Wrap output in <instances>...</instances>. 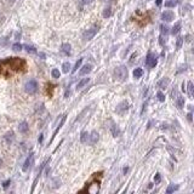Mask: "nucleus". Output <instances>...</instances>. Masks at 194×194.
<instances>
[{
    "instance_id": "obj_15",
    "label": "nucleus",
    "mask_w": 194,
    "mask_h": 194,
    "mask_svg": "<svg viewBox=\"0 0 194 194\" xmlns=\"http://www.w3.org/2000/svg\"><path fill=\"white\" fill-rule=\"evenodd\" d=\"M110 132H112V135H113L114 137L120 136V129L118 127V125H112V127H110Z\"/></svg>"
},
{
    "instance_id": "obj_31",
    "label": "nucleus",
    "mask_w": 194,
    "mask_h": 194,
    "mask_svg": "<svg viewBox=\"0 0 194 194\" xmlns=\"http://www.w3.org/2000/svg\"><path fill=\"white\" fill-rule=\"evenodd\" d=\"M81 62H83V58H79V60L76 61L75 66H74V68H73V73H75V72H76V69H78V68L81 66Z\"/></svg>"
},
{
    "instance_id": "obj_2",
    "label": "nucleus",
    "mask_w": 194,
    "mask_h": 194,
    "mask_svg": "<svg viewBox=\"0 0 194 194\" xmlns=\"http://www.w3.org/2000/svg\"><path fill=\"white\" fill-rule=\"evenodd\" d=\"M102 176H103V172H96L92 175V177L90 178L89 182H86V186L85 188H83L80 192L84 193V192H87V193H91V194H96L99 192V187H101V181H102Z\"/></svg>"
},
{
    "instance_id": "obj_19",
    "label": "nucleus",
    "mask_w": 194,
    "mask_h": 194,
    "mask_svg": "<svg viewBox=\"0 0 194 194\" xmlns=\"http://www.w3.org/2000/svg\"><path fill=\"white\" fill-rule=\"evenodd\" d=\"M89 132H86V131H84V132H81V136H80V141H81V143H87L89 142Z\"/></svg>"
},
{
    "instance_id": "obj_26",
    "label": "nucleus",
    "mask_w": 194,
    "mask_h": 194,
    "mask_svg": "<svg viewBox=\"0 0 194 194\" xmlns=\"http://www.w3.org/2000/svg\"><path fill=\"white\" fill-rule=\"evenodd\" d=\"M177 189H178V186H175V184H170V186L167 187V189H166V193H167V194H170V193H172V192L177 191Z\"/></svg>"
},
{
    "instance_id": "obj_42",
    "label": "nucleus",
    "mask_w": 194,
    "mask_h": 194,
    "mask_svg": "<svg viewBox=\"0 0 194 194\" xmlns=\"http://www.w3.org/2000/svg\"><path fill=\"white\" fill-rule=\"evenodd\" d=\"M187 118H188V120H189V121H192V114L189 113V114H188V116H187Z\"/></svg>"
},
{
    "instance_id": "obj_7",
    "label": "nucleus",
    "mask_w": 194,
    "mask_h": 194,
    "mask_svg": "<svg viewBox=\"0 0 194 194\" xmlns=\"http://www.w3.org/2000/svg\"><path fill=\"white\" fill-rule=\"evenodd\" d=\"M32 164H33V153H31V154L28 155V158L26 159L25 164H23V166H22V170L23 171H28V169L32 166Z\"/></svg>"
},
{
    "instance_id": "obj_23",
    "label": "nucleus",
    "mask_w": 194,
    "mask_h": 194,
    "mask_svg": "<svg viewBox=\"0 0 194 194\" xmlns=\"http://www.w3.org/2000/svg\"><path fill=\"white\" fill-rule=\"evenodd\" d=\"M54 89H55V85H52V84H48L46 85V93L51 97L52 96V92H54Z\"/></svg>"
},
{
    "instance_id": "obj_5",
    "label": "nucleus",
    "mask_w": 194,
    "mask_h": 194,
    "mask_svg": "<svg viewBox=\"0 0 194 194\" xmlns=\"http://www.w3.org/2000/svg\"><path fill=\"white\" fill-rule=\"evenodd\" d=\"M97 31H98L97 27H92V28H90V29H87V31H85V32L83 33V39H84V40H91V39L96 35Z\"/></svg>"
},
{
    "instance_id": "obj_14",
    "label": "nucleus",
    "mask_w": 194,
    "mask_h": 194,
    "mask_svg": "<svg viewBox=\"0 0 194 194\" xmlns=\"http://www.w3.org/2000/svg\"><path fill=\"white\" fill-rule=\"evenodd\" d=\"M170 84V79L169 78H164L161 79L159 83H158V86L160 87V89H165V87H167V85Z\"/></svg>"
},
{
    "instance_id": "obj_22",
    "label": "nucleus",
    "mask_w": 194,
    "mask_h": 194,
    "mask_svg": "<svg viewBox=\"0 0 194 194\" xmlns=\"http://www.w3.org/2000/svg\"><path fill=\"white\" fill-rule=\"evenodd\" d=\"M187 86H188V93H189V97L193 98V96H194V86H193V83H192V81H189V83L187 84Z\"/></svg>"
},
{
    "instance_id": "obj_33",
    "label": "nucleus",
    "mask_w": 194,
    "mask_h": 194,
    "mask_svg": "<svg viewBox=\"0 0 194 194\" xmlns=\"http://www.w3.org/2000/svg\"><path fill=\"white\" fill-rule=\"evenodd\" d=\"M157 96H158V99H159L160 102H164V101H165V96H164V93H163V92H158V93H157Z\"/></svg>"
},
{
    "instance_id": "obj_16",
    "label": "nucleus",
    "mask_w": 194,
    "mask_h": 194,
    "mask_svg": "<svg viewBox=\"0 0 194 194\" xmlns=\"http://www.w3.org/2000/svg\"><path fill=\"white\" fill-rule=\"evenodd\" d=\"M176 106H177V108L182 109L184 107V97L182 96H177V98H176Z\"/></svg>"
},
{
    "instance_id": "obj_39",
    "label": "nucleus",
    "mask_w": 194,
    "mask_h": 194,
    "mask_svg": "<svg viewBox=\"0 0 194 194\" xmlns=\"http://www.w3.org/2000/svg\"><path fill=\"white\" fill-rule=\"evenodd\" d=\"M10 183H11V181H10V180H7V181H5V182H4V183H3V187H4V188H7V187L10 186Z\"/></svg>"
},
{
    "instance_id": "obj_8",
    "label": "nucleus",
    "mask_w": 194,
    "mask_h": 194,
    "mask_svg": "<svg viewBox=\"0 0 194 194\" xmlns=\"http://www.w3.org/2000/svg\"><path fill=\"white\" fill-rule=\"evenodd\" d=\"M174 12L172 11H164V12L161 14V20L163 21H165V22H170V21H172L174 20Z\"/></svg>"
},
{
    "instance_id": "obj_18",
    "label": "nucleus",
    "mask_w": 194,
    "mask_h": 194,
    "mask_svg": "<svg viewBox=\"0 0 194 194\" xmlns=\"http://www.w3.org/2000/svg\"><path fill=\"white\" fill-rule=\"evenodd\" d=\"M28 129H29V126H28V124L26 121H22L21 124H20V126H18V130H20V132H22V133H26L27 131H28Z\"/></svg>"
},
{
    "instance_id": "obj_35",
    "label": "nucleus",
    "mask_w": 194,
    "mask_h": 194,
    "mask_svg": "<svg viewBox=\"0 0 194 194\" xmlns=\"http://www.w3.org/2000/svg\"><path fill=\"white\" fill-rule=\"evenodd\" d=\"M52 76L56 78V79L60 78V72H58V69H54V70H52Z\"/></svg>"
},
{
    "instance_id": "obj_38",
    "label": "nucleus",
    "mask_w": 194,
    "mask_h": 194,
    "mask_svg": "<svg viewBox=\"0 0 194 194\" xmlns=\"http://www.w3.org/2000/svg\"><path fill=\"white\" fill-rule=\"evenodd\" d=\"M93 0H80V5H87V4H91Z\"/></svg>"
},
{
    "instance_id": "obj_43",
    "label": "nucleus",
    "mask_w": 194,
    "mask_h": 194,
    "mask_svg": "<svg viewBox=\"0 0 194 194\" xmlns=\"http://www.w3.org/2000/svg\"><path fill=\"white\" fill-rule=\"evenodd\" d=\"M123 171H124V174H126V172H127V171H129V169H127V167H125V169H124V170H123Z\"/></svg>"
},
{
    "instance_id": "obj_12",
    "label": "nucleus",
    "mask_w": 194,
    "mask_h": 194,
    "mask_svg": "<svg viewBox=\"0 0 194 194\" xmlns=\"http://www.w3.org/2000/svg\"><path fill=\"white\" fill-rule=\"evenodd\" d=\"M91 70H92V66H91V64H85V66L80 69V75H86V74H89Z\"/></svg>"
},
{
    "instance_id": "obj_1",
    "label": "nucleus",
    "mask_w": 194,
    "mask_h": 194,
    "mask_svg": "<svg viewBox=\"0 0 194 194\" xmlns=\"http://www.w3.org/2000/svg\"><path fill=\"white\" fill-rule=\"evenodd\" d=\"M26 61L18 57H12L7 58L3 62H0V67L7 69V72H5V75L9 76L11 73L14 72H25L26 70Z\"/></svg>"
},
{
    "instance_id": "obj_21",
    "label": "nucleus",
    "mask_w": 194,
    "mask_h": 194,
    "mask_svg": "<svg viewBox=\"0 0 194 194\" xmlns=\"http://www.w3.org/2000/svg\"><path fill=\"white\" fill-rule=\"evenodd\" d=\"M180 31H181V23H180V22H177V23H176V25L172 27L171 33H172L174 35H176V34H178V33H180Z\"/></svg>"
},
{
    "instance_id": "obj_32",
    "label": "nucleus",
    "mask_w": 194,
    "mask_h": 194,
    "mask_svg": "<svg viewBox=\"0 0 194 194\" xmlns=\"http://www.w3.org/2000/svg\"><path fill=\"white\" fill-rule=\"evenodd\" d=\"M12 50H14V51H21V50H22V45H21L20 43L14 44V45H12Z\"/></svg>"
},
{
    "instance_id": "obj_41",
    "label": "nucleus",
    "mask_w": 194,
    "mask_h": 194,
    "mask_svg": "<svg viewBox=\"0 0 194 194\" xmlns=\"http://www.w3.org/2000/svg\"><path fill=\"white\" fill-rule=\"evenodd\" d=\"M155 3H157V5H158V6H160V5H161V3H163V0H155Z\"/></svg>"
},
{
    "instance_id": "obj_4",
    "label": "nucleus",
    "mask_w": 194,
    "mask_h": 194,
    "mask_svg": "<svg viewBox=\"0 0 194 194\" xmlns=\"http://www.w3.org/2000/svg\"><path fill=\"white\" fill-rule=\"evenodd\" d=\"M114 75L115 78H118L119 80H124L125 78H127V69L125 67H118L114 70Z\"/></svg>"
},
{
    "instance_id": "obj_40",
    "label": "nucleus",
    "mask_w": 194,
    "mask_h": 194,
    "mask_svg": "<svg viewBox=\"0 0 194 194\" xmlns=\"http://www.w3.org/2000/svg\"><path fill=\"white\" fill-rule=\"evenodd\" d=\"M43 140H44V135L42 133V135L39 136V143H42V142H43Z\"/></svg>"
},
{
    "instance_id": "obj_3",
    "label": "nucleus",
    "mask_w": 194,
    "mask_h": 194,
    "mask_svg": "<svg viewBox=\"0 0 194 194\" xmlns=\"http://www.w3.org/2000/svg\"><path fill=\"white\" fill-rule=\"evenodd\" d=\"M25 90H26L27 93H29V95H33V93H35V92L38 91V83L34 79H31L29 81H27V83H26Z\"/></svg>"
},
{
    "instance_id": "obj_36",
    "label": "nucleus",
    "mask_w": 194,
    "mask_h": 194,
    "mask_svg": "<svg viewBox=\"0 0 194 194\" xmlns=\"http://www.w3.org/2000/svg\"><path fill=\"white\" fill-rule=\"evenodd\" d=\"M160 181H161V176H160V174H155V176H154V182H155V183H159Z\"/></svg>"
},
{
    "instance_id": "obj_29",
    "label": "nucleus",
    "mask_w": 194,
    "mask_h": 194,
    "mask_svg": "<svg viewBox=\"0 0 194 194\" xmlns=\"http://www.w3.org/2000/svg\"><path fill=\"white\" fill-rule=\"evenodd\" d=\"M160 31H161V35H165V37H166V35L169 34V27L163 25V26L160 27Z\"/></svg>"
},
{
    "instance_id": "obj_9",
    "label": "nucleus",
    "mask_w": 194,
    "mask_h": 194,
    "mask_svg": "<svg viewBox=\"0 0 194 194\" xmlns=\"http://www.w3.org/2000/svg\"><path fill=\"white\" fill-rule=\"evenodd\" d=\"M129 109V104H127V102H121V103H119L118 104V107H116V109H115V112L118 114H123L124 112H126Z\"/></svg>"
},
{
    "instance_id": "obj_11",
    "label": "nucleus",
    "mask_w": 194,
    "mask_h": 194,
    "mask_svg": "<svg viewBox=\"0 0 194 194\" xmlns=\"http://www.w3.org/2000/svg\"><path fill=\"white\" fill-rule=\"evenodd\" d=\"M97 141H98V133L96 131H92L90 135H89V144L93 146V144H96L97 143Z\"/></svg>"
},
{
    "instance_id": "obj_25",
    "label": "nucleus",
    "mask_w": 194,
    "mask_h": 194,
    "mask_svg": "<svg viewBox=\"0 0 194 194\" xmlns=\"http://www.w3.org/2000/svg\"><path fill=\"white\" fill-rule=\"evenodd\" d=\"M25 49L27 52L29 54H37V49L34 48V46H31V45H25Z\"/></svg>"
},
{
    "instance_id": "obj_13",
    "label": "nucleus",
    "mask_w": 194,
    "mask_h": 194,
    "mask_svg": "<svg viewBox=\"0 0 194 194\" xmlns=\"http://www.w3.org/2000/svg\"><path fill=\"white\" fill-rule=\"evenodd\" d=\"M89 81H90V78H84V79H81L79 83H78V85H76V90H81L85 85H87V83H89Z\"/></svg>"
},
{
    "instance_id": "obj_37",
    "label": "nucleus",
    "mask_w": 194,
    "mask_h": 194,
    "mask_svg": "<svg viewBox=\"0 0 194 194\" xmlns=\"http://www.w3.org/2000/svg\"><path fill=\"white\" fill-rule=\"evenodd\" d=\"M7 42H9V38H3V40L0 42V45H1V46H6Z\"/></svg>"
},
{
    "instance_id": "obj_34",
    "label": "nucleus",
    "mask_w": 194,
    "mask_h": 194,
    "mask_svg": "<svg viewBox=\"0 0 194 194\" xmlns=\"http://www.w3.org/2000/svg\"><path fill=\"white\" fill-rule=\"evenodd\" d=\"M182 43H183V38H178L177 39V43H176V48H177V49H180L181 48V46H182Z\"/></svg>"
},
{
    "instance_id": "obj_24",
    "label": "nucleus",
    "mask_w": 194,
    "mask_h": 194,
    "mask_svg": "<svg viewBox=\"0 0 194 194\" xmlns=\"http://www.w3.org/2000/svg\"><path fill=\"white\" fill-rule=\"evenodd\" d=\"M142 75H143V70L141 68H136L133 70V76H135V78H141Z\"/></svg>"
},
{
    "instance_id": "obj_10",
    "label": "nucleus",
    "mask_w": 194,
    "mask_h": 194,
    "mask_svg": "<svg viewBox=\"0 0 194 194\" xmlns=\"http://www.w3.org/2000/svg\"><path fill=\"white\" fill-rule=\"evenodd\" d=\"M61 52L63 55L66 56H70V54H72V46H70V44H63L61 46Z\"/></svg>"
},
{
    "instance_id": "obj_44",
    "label": "nucleus",
    "mask_w": 194,
    "mask_h": 194,
    "mask_svg": "<svg viewBox=\"0 0 194 194\" xmlns=\"http://www.w3.org/2000/svg\"><path fill=\"white\" fill-rule=\"evenodd\" d=\"M3 165V160H1V158H0V166Z\"/></svg>"
},
{
    "instance_id": "obj_20",
    "label": "nucleus",
    "mask_w": 194,
    "mask_h": 194,
    "mask_svg": "<svg viewBox=\"0 0 194 194\" xmlns=\"http://www.w3.org/2000/svg\"><path fill=\"white\" fill-rule=\"evenodd\" d=\"M64 120H66V115H63L62 116V120H61V123H60V125H58V127L56 129V130H55V132H54V135H52V138H51V141H50V142H52V140H54L55 138V136H56V133L58 132V130H60V129L62 127V125L64 124Z\"/></svg>"
},
{
    "instance_id": "obj_30",
    "label": "nucleus",
    "mask_w": 194,
    "mask_h": 194,
    "mask_svg": "<svg viewBox=\"0 0 194 194\" xmlns=\"http://www.w3.org/2000/svg\"><path fill=\"white\" fill-rule=\"evenodd\" d=\"M176 4H177V1H176V0H170V1H166V3H165V6H166V7H175Z\"/></svg>"
},
{
    "instance_id": "obj_28",
    "label": "nucleus",
    "mask_w": 194,
    "mask_h": 194,
    "mask_svg": "<svg viewBox=\"0 0 194 194\" xmlns=\"http://www.w3.org/2000/svg\"><path fill=\"white\" fill-rule=\"evenodd\" d=\"M69 68H70V64H69V62H64V63L62 64V70H63V73H68Z\"/></svg>"
},
{
    "instance_id": "obj_6",
    "label": "nucleus",
    "mask_w": 194,
    "mask_h": 194,
    "mask_svg": "<svg viewBox=\"0 0 194 194\" xmlns=\"http://www.w3.org/2000/svg\"><path fill=\"white\" fill-rule=\"evenodd\" d=\"M146 66L149 67V68H153V67L157 66V57H155V55H153L152 52H149L148 56H147V58H146Z\"/></svg>"
},
{
    "instance_id": "obj_27",
    "label": "nucleus",
    "mask_w": 194,
    "mask_h": 194,
    "mask_svg": "<svg viewBox=\"0 0 194 194\" xmlns=\"http://www.w3.org/2000/svg\"><path fill=\"white\" fill-rule=\"evenodd\" d=\"M103 17L104 18H108V17H110V15H112V10H110V7H106L104 10H103Z\"/></svg>"
},
{
    "instance_id": "obj_17",
    "label": "nucleus",
    "mask_w": 194,
    "mask_h": 194,
    "mask_svg": "<svg viewBox=\"0 0 194 194\" xmlns=\"http://www.w3.org/2000/svg\"><path fill=\"white\" fill-rule=\"evenodd\" d=\"M5 142H6L7 144H11L12 143V141H14V132L12 131H10V132H7L6 135H5Z\"/></svg>"
}]
</instances>
